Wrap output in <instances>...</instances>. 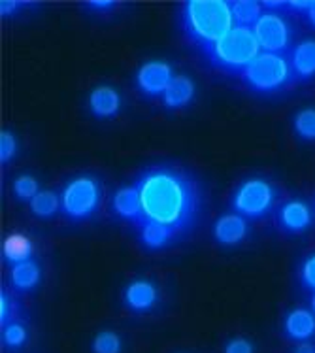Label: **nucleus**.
<instances>
[{"instance_id":"obj_1","label":"nucleus","mask_w":315,"mask_h":353,"mask_svg":"<svg viewBox=\"0 0 315 353\" xmlns=\"http://www.w3.org/2000/svg\"><path fill=\"white\" fill-rule=\"evenodd\" d=\"M134 185L145 219L170 227L178 238L193 232L202 216L204 195L187 170L176 165H151L138 174Z\"/></svg>"},{"instance_id":"obj_2","label":"nucleus","mask_w":315,"mask_h":353,"mask_svg":"<svg viewBox=\"0 0 315 353\" xmlns=\"http://www.w3.org/2000/svg\"><path fill=\"white\" fill-rule=\"evenodd\" d=\"M179 25L183 37L191 46L199 48L201 53L210 50L232 30L234 17L229 2L225 0H189L181 4Z\"/></svg>"},{"instance_id":"obj_3","label":"nucleus","mask_w":315,"mask_h":353,"mask_svg":"<svg viewBox=\"0 0 315 353\" xmlns=\"http://www.w3.org/2000/svg\"><path fill=\"white\" fill-rule=\"evenodd\" d=\"M202 55L215 70L240 78L245 68L261 55V48L253 29L234 27Z\"/></svg>"},{"instance_id":"obj_4","label":"nucleus","mask_w":315,"mask_h":353,"mask_svg":"<svg viewBox=\"0 0 315 353\" xmlns=\"http://www.w3.org/2000/svg\"><path fill=\"white\" fill-rule=\"evenodd\" d=\"M240 79L251 93H280L289 85H293V72H291L289 57L261 51V55L245 68Z\"/></svg>"},{"instance_id":"obj_5","label":"nucleus","mask_w":315,"mask_h":353,"mask_svg":"<svg viewBox=\"0 0 315 353\" xmlns=\"http://www.w3.org/2000/svg\"><path fill=\"white\" fill-rule=\"evenodd\" d=\"M102 202L101 183L93 176H78L61 193V210L70 221H87L99 212Z\"/></svg>"},{"instance_id":"obj_6","label":"nucleus","mask_w":315,"mask_h":353,"mask_svg":"<svg viewBox=\"0 0 315 353\" xmlns=\"http://www.w3.org/2000/svg\"><path fill=\"white\" fill-rule=\"evenodd\" d=\"M278 193L265 178H247L234 191L230 199V206L234 214L244 219H263L272 212Z\"/></svg>"},{"instance_id":"obj_7","label":"nucleus","mask_w":315,"mask_h":353,"mask_svg":"<svg viewBox=\"0 0 315 353\" xmlns=\"http://www.w3.org/2000/svg\"><path fill=\"white\" fill-rule=\"evenodd\" d=\"M253 32L263 53L285 55L293 43V29L278 12H265L255 23Z\"/></svg>"},{"instance_id":"obj_8","label":"nucleus","mask_w":315,"mask_h":353,"mask_svg":"<svg viewBox=\"0 0 315 353\" xmlns=\"http://www.w3.org/2000/svg\"><path fill=\"white\" fill-rule=\"evenodd\" d=\"M174 79L172 66L165 61H150L140 66L136 72V87L143 97H163Z\"/></svg>"},{"instance_id":"obj_9","label":"nucleus","mask_w":315,"mask_h":353,"mask_svg":"<svg viewBox=\"0 0 315 353\" xmlns=\"http://www.w3.org/2000/svg\"><path fill=\"white\" fill-rule=\"evenodd\" d=\"M312 223H314L312 208L298 199L283 202L276 212V225L281 232H287V234H301L308 231Z\"/></svg>"},{"instance_id":"obj_10","label":"nucleus","mask_w":315,"mask_h":353,"mask_svg":"<svg viewBox=\"0 0 315 353\" xmlns=\"http://www.w3.org/2000/svg\"><path fill=\"white\" fill-rule=\"evenodd\" d=\"M159 303V289L153 281L145 278L132 280L123 289V304L125 308L134 314H148Z\"/></svg>"},{"instance_id":"obj_11","label":"nucleus","mask_w":315,"mask_h":353,"mask_svg":"<svg viewBox=\"0 0 315 353\" xmlns=\"http://www.w3.org/2000/svg\"><path fill=\"white\" fill-rule=\"evenodd\" d=\"M283 334L291 342H308L315 334V314L308 308H294L283 317Z\"/></svg>"},{"instance_id":"obj_12","label":"nucleus","mask_w":315,"mask_h":353,"mask_svg":"<svg viewBox=\"0 0 315 353\" xmlns=\"http://www.w3.org/2000/svg\"><path fill=\"white\" fill-rule=\"evenodd\" d=\"M112 210L115 216L121 217L123 221L134 227L143 217L142 201H140L136 185H125V188L117 189L112 199Z\"/></svg>"},{"instance_id":"obj_13","label":"nucleus","mask_w":315,"mask_h":353,"mask_svg":"<svg viewBox=\"0 0 315 353\" xmlns=\"http://www.w3.org/2000/svg\"><path fill=\"white\" fill-rule=\"evenodd\" d=\"M291 72H293V83L308 81L315 76V40H302L296 43L289 57Z\"/></svg>"},{"instance_id":"obj_14","label":"nucleus","mask_w":315,"mask_h":353,"mask_svg":"<svg viewBox=\"0 0 315 353\" xmlns=\"http://www.w3.org/2000/svg\"><path fill=\"white\" fill-rule=\"evenodd\" d=\"M250 232L247 221L238 214H225L214 225V238L219 245H238Z\"/></svg>"},{"instance_id":"obj_15","label":"nucleus","mask_w":315,"mask_h":353,"mask_svg":"<svg viewBox=\"0 0 315 353\" xmlns=\"http://www.w3.org/2000/svg\"><path fill=\"white\" fill-rule=\"evenodd\" d=\"M134 227H136L138 236H140V242H142L143 248L153 250V252L165 250L166 245H170L172 242L179 240L170 227L157 223V221H150L145 217H142Z\"/></svg>"},{"instance_id":"obj_16","label":"nucleus","mask_w":315,"mask_h":353,"mask_svg":"<svg viewBox=\"0 0 315 353\" xmlns=\"http://www.w3.org/2000/svg\"><path fill=\"white\" fill-rule=\"evenodd\" d=\"M89 110L99 119H110L115 117L121 110V97L110 85L94 87L89 94Z\"/></svg>"},{"instance_id":"obj_17","label":"nucleus","mask_w":315,"mask_h":353,"mask_svg":"<svg viewBox=\"0 0 315 353\" xmlns=\"http://www.w3.org/2000/svg\"><path fill=\"white\" fill-rule=\"evenodd\" d=\"M194 93H196V87H194L193 79L183 74H178V76H174L166 93L163 94V104L168 110L185 108L193 102Z\"/></svg>"},{"instance_id":"obj_18","label":"nucleus","mask_w":315,"mask_h":353,"mask_svg":"<svg viewBox=\"0 0 315 353\" xmlns=\"http://www.w3.org/2000/svg\"><path fill=\"white\" fill-rule=\"evenodd\" d=\"M42 280V270L34 259L10 267V281L17 293H29Z\"/></svg>"},{"instance_id":"obj_19","label":"nucleus","mask_w":315,"mask_h":353,"mask_svg":"<svg viewBox=\"0 0 315 353\" xmlns=\"http://www.w3.org/2000/svg\"><path fill=\"white\" fill-rule=\"evenodd\" d=\"M2 257L10 267L32 259V242L23 232H14L2 244Z\"/></svg>"},{"instance_id":"obj_20","label":"nucleus","mask_w":315,"mask_h":353,"mask_svg":"<svg viewBox=\"0 0 315 353\" xmlns=\"http://www.w3.org/2000/svg\"><path fill=\"white\" fill-rule=\"evenodd\" d=\"M229 6L236 27L253 29L255 23L258 21V17L263 15V12H261L263 6H261V2H255V0H232V2H229Z\"/></svg>"},{"instance_id":"obj_21","label":"nucleus","mask_w":315,"mask_h":353,"mask_svg":"<svg viewBox=\"0 0 315 353\" xmlns=\"http://www.w3.org/2000/svg\"><path fill=\"white\" fill-rule=\"evenodd\" d=\"M30 212L34 214L36 217L40 219H48V217H53L61 208V199L57 196V193L53 191H40L38 195L29 202Z\"/></svg>"},{"instance_id":"obj_22","label":"nucleus","mask_w":315,"mask_h":353,"mask_svg":"<svg viewBox=\"0 0 315 353\" xmlns=\"http://www.w3.org/2000/svg\"><path fill=\"white\" fill-rule=\"evenodd\" d=\"M293 130L304 142H315V108H304L293 117Z\"/></svg>"},{"instance_id":"obj_23","label":"nucleus","mask_w":315,"mask_h":353,"mask_svg":"<svg viewBox=\"0 0 315 353\" xmlns=\"http://www.w3.org/2000/svg\"><path fill=\"white\" fill-rule=\"evenodd\" d=\"M121 336L114 331H101L93 339L91 352L93 353H121Z\"/></svg>"},{"instance_id":"obj_24","label":"nucleus","mask_w":315,"mask_h":353,"mask_svg":"<svg viewBox=\"0 0 315 353\" xmlns=\"http://www.w3.org/2000/svg\"><path fill=\"white\" fill-rule=\"evenodd\" d=\"M27 339H29V331L23 325V321H14L2 329V342L8 350H17V347L25 346Z\"/></svg>"},{"instance_id":"obj_25","label":"nucleus","mask_w":315,"mask_h":353,"mask_svg":"<svg viewBox=\"0 0 315 353\" xmlns=\"http://www.w3.org/2000/svg\"><path fill=\"white\" fill-rule=\"evenodd\" d=\"M17 314H19V306L15 303V299L10 295V291L2 289V295H0V323H2V329L10 323H14V321H19Z\"/></svg>"},{"instance_id":"obj_26","label":"nucleus","mask_w":315,"mask_h":353,"mask_svg":"<svg viewBox=\"0 0 315 353\" xmlns=\"http://www.w3.org/2000/svg\"><path fill=\"white\" fill-rule=\"evenodd\" d=\"M40 191H38V181L36 178L29 176V174H25V176H19V178H15L14 181V195L19 199V201H32L36 195H38Z\"/></svg>"},{"instance_id":"obj_27","label":"nucleus","mask_w":315,"mask_h":353,"mask_svg":"<svg viewBox=\"0 0 315 353\" xmlns=\"http://www.w3.org/2000/svg\"><path fill=\"white\" fill-rule=\"evenodd\" d=\"M298 280L304 289H308L314 293L315 291V253L308 255L302 261L301 270H298Z\"/></svg>"},{"instance_id":"obj_28","label":"nucleus","mask_w":315,"mask_h":353,"mask_svg":"<svg viewBox=\"0 0 315 353\" xmlns=\"http://www.w3.org/2000/svg\"><path fill=\"white\" fill-rule=\"evenodd\" d=\"M17 153V140L12 130H2L0 134V163L8 165Z\"/></svg>"},{"instance_id":"obj_29","label":"nucleus","mask_w":315,"mask_h":353,"mask_svg":"<svg viewBox=\"0 0 315 353\" xmlns=\"http://www.w3.org/2000/svg\"><path fill=\"white\" fill-rule=\"evenodd\" d=\"M223 353H255V346L251 344V340L244 339V336H236V339H230L225 344Z\"/></svg>"},{"instance_id":"obj_30","label":"nucleus","mask_w":315,"mask_h":353,"mask_svg":"<svg viewBox=\"0 0 315 353\" xmlns=\"http://www.w3.org/2000/svg\"><path fill=\"white\" fill-rule=\"evenodd\" d=\"M289 2V6L287 10L289 12H296V14H308L309 8L314 6L315 0H287Z\"/></svg>"},{"instance_id":"obj_31","label":"nucleus","mask_w":315,"mask_h":353,"mask_svg":"<svg viewBox=\"0 0 315 353\" xmlns=\"http://www.w3.org/2000/svg\"><path fill=\"white\" fill-rule=\"evenodd\" d=\"M23 4L21 2H17V0H4V2H0V14L8 17V15H12L14 12H17Z\"/></svg>"},{"instance_id":"obj_32","label":"nucleus","mask_w":315,"mask_h":353,"mask_svg":"<svg viewBox=\"0 0 315 353\" xmlns=\"http://www.w3.org/2000/svg\"><path fill=\"white\" fill-rule=\"evenodd\" d=\"M85 6L94 10V12H106V10H112L115 6V2H110V0H91V2H85Z\"/></svg>"},{"instance_id":"obj_33","label":"nucleus","mask_w":315,"mask_h":353,"mask_svg":"<svg viewBox=\"0 0 315 353\" xmlns=\"http://www.w3.org/2000/svg\"><path fill=\"white\" fill-rule=\"evenodd\" d=\"M261 6L266 8V10H270V12H280V10H287V6H289V2H285V0H265V2H261Z\"/></svg>"},{"instance_id":"obj_34","label":"nucleus","mask_w":315,"mask_h":353,"mask_svg":"<svg viewBox=\"0 0 315 353\" xmlns=\"http://www.w3.org/2000/svg\"><path fill=\"white\" fill-rule=\"evenodd\" d=\"M294 353H315V346L309 342H301L294 347Z\"/></svg>"},{"instance_id":"obj_35","label":"nucleus","mask_w":315,"mask_h":353,"mask_svg":"<svg viewBox=\"0 0 315 353\" xmlns=\"http://www.w3.org/2000/svg\"><path fill=\"white\" fill-rule=\"evenodd\" d=\"M306 19H308L309 27H314L315 29V2H314V6L309 8L308 14H306Z\"/></svg>"},{"instance_id":"obj_36","label":"nucleus","mask_w":315,"mask_h":353,"mask_svg":"<svg viewBox=\"0 0 315 353\" xmlns=\"http://www.w3.org/2000/svg\"><path fill=\"white\" fill-rule=\"evenodd\" d=\"M309 308H312V312L315 314V291L309 295Z\"/></svg>"}]
</instances>
